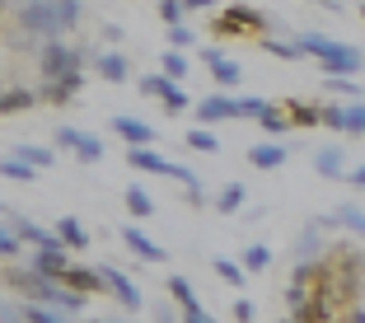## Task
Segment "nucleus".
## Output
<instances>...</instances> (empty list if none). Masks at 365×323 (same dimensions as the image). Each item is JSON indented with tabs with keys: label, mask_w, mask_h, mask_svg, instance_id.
<instances>
[{
	"label": "nucleus",
	"mask_w": 365,
	"mask_h": 323,
	"mask_svg": "<svg viewBox=\"0 0 365 323\" xmlns=\"http://www.w3.org/2000/svg\"><path fill=\"white\" fill-rule=\"evenodd\" d=\"M10 24L14 29L5 38H10V47H24V52H38L47 38L71 33V24H66L56 0H10Z\"/></svg>",
	"instance_id": "1"
},
{
	"label": "nucleus",
	"mask_w": 365,
	"mask_h": 323,
	"mask_svg": "<svg viewBox=\"0 0 365 323\" xmlns=\"http://www.w3.org/2000/svg\"><path fill=\"white\" fill-rule=\"evenodd\" d=\"M295 43H300V52H304V56H314V61H319L323 76H356V71L365 66L361 47L337 43V38H328V33H300Z\"/></svg>",
	"instance_id": "2"
},
{
	"label": "nucleus",
	"mask_w": 365,
	"mask_h": 323,
	"mask_svg": "<svg viewBox=\"0 0 365 323\" xmlns=\"http://www.w3.org/2000/svg\"><path fill=\"white\" fill-rule=\"evenodd\" d=\"M38 76L43 80H76L85 76V52L71 43H61V38H47L43 47H38Z\"/></svg>",
	"instance_id": "3"
},
{
	"label": "nucleus",
	"mask_w": 365,
	"mask_h": 323,
	"mask_svg": "<svg viewBox=\"0 0 365 323\" xmlns=\"http://www.w3.org/2000/svg\"><path fill=\"white\" fill-rule=\"evenodd\" d=\"M211 29L220 38H262V33H272V19L262 10H253V5H225Z\"/></svg>",
	"instance_id": "4"
},
{
	"label": "nucleus",
	"mask_w": 365,
	"mask_h": 323,
	"mask_svg": "<svg viewBox=\"0 0 365 323\" xmlns=\"http://www.w3.org/2000/svg\"><path fill=\"white\" fill-rule=\"evenodd\" d=\"M140 94L155 98V103L169 113V118H182V113H192V98L182 89V80H169V76H140Z\"/></svg>",
	"instance_id": "5"
},
{
	"label": "nucleus",
	"mask_w": 365,
	"mask_h": 323,
	"mask_svg": "<svg viewBox=\"0 0 365 323\" xmlns=\"http://www.w3.org/2000/svg\"><path fill=\"white\" fill-rule=\"evenodd\" d=\"M52 145H56V150H71L80 164H98V160H103V140H98L94 131H80V127H56Z\"/></svg>",
	"instance_id": "6"
},
{
	"label": "nucleus",
	"mask_w": 365,
	"mask_h": 323,
	"mask_svg": "<svg viewBox=\"0 0 365 323\" xmlns=\"http://www.w3.org/2000/svg\"><path fill=\"white\" fill-rule=\"evenodd\" d=\"M29 267L38 272V277H52V281H56V277H61L66 267H71V248H66L61 239L52 235V239H47V244H38V248H33Z\"/></svg>",
	"instance_id": "7"
},
{
	"label": "nucleus",
	"mask_w": 365,
	"mask_h": 323,
	"mask_svg": "<svg viewBox=\"0 0 365 323\" xmlns=\"http://www.w3.org/2000/svg\"><path fill=\"white\" fill-rule=\"evenodd\" d=\"M103 286H108V295H113V300H118L127 314H140V309H145V295H140V286L127 277V272L103 267Z\"/></svg>",
	"instance_id": "8"
},
{
	"label": "nucleus",
	"mask_w": 365,
	"mask_h": 323,
	"mask_svg": "<svg viewBox=\"0 0 365 323\" xmlns=\"http://www.w3.org/2000/svg\"><path fill=\"white\" fill-rule=\"evenodd\" d=\"M202 66L211 71V80L220 89H239V80H244V66L230 61L225 52H215V47H202Z\"/></svg>",
	"instance_id": "9"
},
{
	"label": "nucleus",
	"mask_w": 365,
	"mask_h": 323,
	"mask_svg": "<svg viewBox=\"0 0 365 323\" xmlns=\"http://www.w3.org/2000/svg\"><path fill=\"white\" fill-rule=\"evenodd\" d=\"M61 286H71L76 295H98V291H108L103 286V267H85V262H71V267L61 272Z\"/></svg>",
	"instance_id": "10"
},
{
	"label": "nucleus",
	"mask_w": 365,
	"mask_h": 323,
	"mask_svg": "<svg viewBox=\"0 0 365 323\" xmlns=\"http://www.w3.org/2000/svg\"><path fill=\"white\" fill-rule=\"evenodd\" d=\"M113 136H122L127 150H136V145H155V127H150V122H140V118H127V113L113 118Z\"/></svg>",
	"instance_id": "11"
},
{
	"label": "nucleus",
	"mask_w": 365,
	"mask_h": 323,
	"mask_svg": "<svg viewBox=\"0 0 365 323\" xmlns=\"http://www.w3.org/2000/svg\"><path fill=\"white\" fill-rule=\"evenodd\" d=\"M80 85H85V76H76V80H38V103H52V108L76 103Z\"/></svg>",
	"instance_id": "12"
},
{
	"label": "nucleus",
	"mask_w": 365,
	"mask_h": 323,
	"mask_svg": "<svg viewBox=\"0 0 365 323\" xmlns=\"http://www.w3.org/2000/svg\"><path fill=\"white\" fill-rule=\"evenodd\" d=\"M122 244H127L140 262H164V258H169V248H160V244H155V239L145 235L140 225H122Z\"/></svg>",
	"instance_id": "13"
},
{
	"label": "nucleus",
	"mask_w": 365,
	"mask_h": 323,
	"mask_svg": "<svg viewBox=\"0 0 365 323\" xmlns=\"http://www.w3.org/2000/svg\"><path fill=\"white\" fill-rule=\"evenodd\" d=\"M319 230H328V225H337V230H346V235H356V239H365V211L361 206H351V202H342L333 215H323V220H314Z\"/></svg>",
	"instance_id": "14"
},
{
	"label": "nucleus",
	"mask_w": 365,
	"mask_h": 323,
	"mask_svg": "<svg viewBox=\"0 0 365 323\" xmlns=\"http://www.w3.org/2000/svg\"><path fill=\"white\" fill-rule=\"evenodd\" d=\"M192 113H197V127H220V122H230V94L192 98Z\"/></svg>",
	"instance_id": "15"
},
{
	"label": "nucleus",
	"mask_w": 365,
	"mask_h": 323,
	"mask_svg": "<svg viewBox=\"0 0 365 323\" xmlns=\"http://www.w3.org/2000/svg\"><path fill=\"white\" fill-rule=\"evenodd\" d=\"M314 173L319 178H346V150L342 145H319L314 150Z\"/></svg>",
	"instance_id": "16"
},
{
	"label": "nucleus",
	"mask_w": 365,
	"mask_h": 323,
	"mask_svg": "<svg viewBox=\"0 0 365 323\" xmlns=\"http://www.w3.org/2000/svg\"><path fill=\"white\" fill-rule=\"evenodd\" d=\"M29 108H38V89L0 85V118H10V113H29Z\"/></svg>",
	"instance_id": "17"
},
{
	"label": "nucleus",
	"mask_w": 365,
	"mask_h": 323,
	"mask_svg": "<svg viewBox=\"0 0 365 323\" xmlns=\"http://www.w3.org/2000/svg\"><path fill=\"white\" fill-rule=\"evenodd\" d=\"M94 71L108 80V85H127L131 61H127V52H103V56H94Z\"/></svg>",
	"instance_id": "18"
},
{
	"label": "nucleus",
	"mask_w": 365,
	"mask_h": 323,
	"mask_svg": "<svg viewBox=\"0 0 365 323\" xmlns=\"http://www.w3.org/2000/svg\"><path fill=\"white\" fill-rule=\"evenodd\" d=\"M290 160V150L286 145H281V140H262V145H253V150H248V164H253V169H281V164Z\"/></svg>",
	"instance_id": "19"
},
{
	"label": "nucleus",
	"mask_w": 365,
	"mask_h": 323,
	"mask_svg": "<svg viewBox=\"0 0 365 323\" xmlns=\"http://www.w3.org/2000/svg\"><path fill=\"white\" fill-rule=\"evenodd\" d=\"M281 108H286V118H290V131L319 127V103H309V98H281Z\"/></svg>",
	"instance_id": "20"
},
{
	"label": "nucleus",
	"mask_w": 365,
	"mask_h": 323,
	"mask_svg": "<svg viewBox=\"0 0 365 323\" xmlns=\"http://www.w3.org/2000/svg\"><path fill=\"white\" fill-rule=\"evenodd\" d=\"M323 235H319V225H304L300 230V244H295V262H319L323 258Z\"/></svg>",
	"instance_id": "21"
},
{
	"label": "nucleus",
	"mask_w": 365,
	"mask_h": 323,
	"mask_svg": "<svg viewBox=\"0 0 365 323\" xmlns=\"http://www.w3.org/2000/svg\"><path fill=\"white\" fill-rule=\"evenodd\" d=\"M262 108H267L262 94H239V98H230V122H258Z\"/></svg>",
	"instance_id": "22"
},
{
	"label": "nucleus",
	"mask_w": 365,
	"mask_h": 323,
	"mask_svg": "<svg viewBox=\"0 0 365 323\" xmlns=\"http://www.w3.org/2000/svg\"><path fill=\"white\" fill-rule=\"evenodd\" d=\"M323 89L333 98H346V103H356V98H365V85L356 76H323Z\"/></svg>",
	"instance_id": "23"
},
{
	"label": "nucleus",
	"mask_w": 365,
	"mask_h": 323,
	"mask_svg": "<svg viewBox=\"0 0 365 323\" xmlns=\"http://www.w3.org/2000/svg\"><path fill=\"white\" fill-rule=\"evenodd\" d=\"M164 291H169V304H178L182 314L202 304V300H197V291H192V281H187V277H169V281H164Z\"/></svg>",
	"instance_id": "24"
},
{
	"label": "nucleus",
	"mask_w": 365,
	"mask_h": 323,
	"mask_svg": "<svg viewBox=\"0 0 365 323\" xmlns=\"http://www.w3.org/2000/svg\"><path fill=\"white\" fill-rule=\"evenodd\" d=\"M56 239H61L66 248H89V230L80 225L76 215H61V220H56V230H52Z\"/></svg>",
	"instance_id": "25"
},
{
	"label": "nucleus",
	"mask_w": 365,
	"mask_h": 323,
	"mask_svg": "<svg viewBox=\"0 0 365 323\" xmlns=\"http://www.w3.org/2000/svg\"><path fill=\"white\" fill-rule=\"evenodd\" d=\"M258 127H262V131H272V136H290V118H286V108L267 98V108L258 113Z\"/></svg>",
	"instance_id": "26"
},
{
	"label": "nucleus",
	"mask_w": 365,
	"mask_h": 323,
	"mask_svg": "<svg viewBox=\"0 0 365 323\" xmlns=\"http://www.w3.org/2000/svg\"><path fill=\"white\" fill-rule=\"evenodd\" d=\"M127 215H131V220H150V215H155V197L145 193L140 183L127 188Z\"/></svg>",
	"instance_id": "27"
},
{
	"label": "nucleus",
	"mask_w": 365,
	"mask_h": 323,
	"mask_svg": "<svg viewBox=\"0 0 365 323\" xmlns=\"http://www.w3.org/2000/svg\"><path fill=\"white\" fill-rule=\"evenodd\" d=\"M24 323H71V314H66V309H56V304L24 300Z\"/></svg>",
	"instance_id": "28"
},
{
	"label": "nucleus",
	"mask_w": 365,
	"mask_h": 323,
	"mask_svg": "<svg viewBox=\"0 0 365 323\" xmlns=\"http://www.w3.org/2000/svg\"><path fill=\"white\" fill-rule=\"evenodd\" d=\"M0 178H10V183H38V169L24 164L19 155H5V160H0Z\"/></svg>",
	"instance_id": "29"
},
{
	"label": "nucleus",
	"mask_w": 365,
	"mask_h": 323,
	"mask_svg": "<svg viewBox=\"0 0 365 323\" xmlns=\"http://www.w3.org/2000/svg\"><path fill=\"white\" fill-rule=\"evenodd\" d=\"M244 202H248L244 183H225L220 193H215V211H225V215H239V211H244Z\"/></svg>",
	"instance_id": "30"
},
{
	"label": "nucleus",
	"mask_w": 365,
	"mask_h": 323,
	"mask_svg": "<svg viewBox=\"0 0 365 323\" xmlns=\"http://www.w3.org/2000/svg\"><path fill=\"white\" fill-rule=\"evenodd\" d=\"M14 155H19L24 164H33L38 173H43V169H52V164H56V150H52V145H14Z\"/></svg>",
	"instance_id": "31"
},
{
	"label": "nucleus",
	"mask_w": 365,
	"mask_h": 323,
	"mask_svg": "<svg viewBox=\"0 0 365 323\" xmlns=\"http://www.w3.org/2000/svg\"><path fill=\"white\" fill-rule=\"evenodd\" d=\"M10 225H14V235L24 239V248H38V244H47V239H52V230L33 225V220H24V215H10Z\"/></svg>",
	"instance_id": "32"
},
{
	"label": "nucleus",
	"mask_w": 365,
	"mask_h": 323,
	"mask_svg": "<svg viewBox=\"0 0 365 323\" xmlns=\"http://www.w3.org/2000/svg\"><path fill=\"white\" fill-rule=\"evenodd\" d=\"M160 76H169V80H187V71H192V61H187V52H178V47H169V52L160 56Z\"/></svg>",
	"instance_id": "33"
},
{
	"label": "nucleus",
	"mask_w": 365,
	"mask_h": 323,
	"mask_svg": "<svg viewBox=\"0 0 365 323\" xmlns=\"http://www.w3.org/2000/svg\"><path fill=\"white\" fill-rule=\"evenodd\" d=\"M182 140H187V150H197V155H215L220 150V136H215L211 127H192Z\"/></svg>",
	"instance_id": "34"
},
{
	"label": "nucleus",
	"mask_w": 365,
	"mask_h": 323,
	"mask_svg": "<svg viewBox=\"0 0 365 323\" xmlns=\"http://www.w3.org/2000/svg\"><path fill=\"white\" fill-rule=\"evenodd\" d=\"M14 258H24V239L14 235L10 220H0V262H14Z\"/></svg>",
	"instance_id": "35"
},
{
	"label": "nucleus",
	"mask_w": 365,
	"mask_h": 323,
	"mask_svg": "<svg viewBox=\"0 0 365 323\" xmlns=\"http://www.w3.org/2000/svg\"><path fill=\"white\" fill-rule=\"evenodd\" d=\"M342 131H346V136H361V140H365V98H356V103L342 108Z\"/></svg>",
	"instance_id": "36"
},
{
	"label": "nucleus",
	"mask_w": 365,
	"mask_h": 323,
	"mask_svg": "<svg viewBox=\"0 0 365 323\" xmlns=\"http://www.w3.org/2000/svg\"><path fill=\"white\" fill-rule=\"evenodd\" d=\"M258 43H262V52H272L277 61H300V56H304L300 43H281V38H272V33H262Z\"/></svg>",
	"instance_id": "37"
},
{
	"label": "nucleus",
	"mask_w": 365,
	"mask_h": 323,
	"mask_svg": "<svg viewBox=\"0 0 365 323\" xmlns=\"http://www.w3.org/2000/svg\"><path fill=\"white\" fill-rule=\"evenodd\" d=\"M272 267V244H248L244 248V272H267Z\"/></svg>",
	"instance_id": "38"
},
{
	"label": "nucleus",
	"mask_w": 365,
	"mask_h": 323,
	"mask_svg": "<svg viewBox=\"0 0 365 323\" xmlns=\"http://www.w3.org/2000/svg\"><path fill=\"white\" fill-rule=\"evenodd\" d=\"M215 277L230 281V286H244L248 272H244V262H235V258H215Z\"/></svg>",
	"instance_id": "39"
},
{
	"label": "nucleus",
	"mask_w": 365,
	"mask_h": 323,
	"mask_svg": "<svg viewBox=\"0 0 365 323\" xmlns=\"http://www.w3.org/2000/svg\"><path fill=\"white\" fill-rule=\"evenodd\" d=\"M192 43H197V29H192V24H169V47L187 52Z\"/></svg>",
	"instance_id": "40"
},
{
	"label": "nucleus",
	"mask_w": 365,
	"mask_h": 323,
	"mask_svg": "<svg viewBox=\"0 0 365 323\" xmlns=\"http://www.w3.org/2000/svg\"><path fill=\"white\" fill-rule=\"evenodd\" d=\"M342 108H346V103H319V127L342 131Z\"/></svg>",
	"instance_id": "41"
},
{
	"label": "nucleus",
	"mask_w": 365,
	"mask_h": 323,
	"mask_svg": "<svg viewBox=\"0 0 365 323\" xmlns=\"http://www.w3.org/2000/svg\"><path fill=\"white\" fill-rule=\"evenodd\" d=\"M160 19H164V24H182V19H187L182 0H160Z\"/></svg>",
	"instance_id": "42"
},
{
	"label": "nucleus",
	"mask_w": 365,
	"mask_h": 323,
	"mask_svg": "<svg viewBox=\"0 0 365 323\" xmlns=\"http://www.w3.org/2000/svg\"><path fill=\"white\" fill-rule=\"evenodd\" d=\"M304 300H309V286H295V281H290V286H286V304H290V314H300V309H304Z\"/></svg>",
	"instance_id": "43"
},
{
	"label": "nucleus",
	"mask_w": 365,
	"mask_h": 323,
	"mask_svg": "<svg viewBox=\"0 0 365 323\" xmlns=\"http://www.w3.org/2000/svg\"><path fill=\"white\" fill-rule=\"evenodd\" d=\"M0 323H24V300H0Z\"/></svg>",
	"instance_id": "44"
},
{
	"label": "nucleus",
	"mask_w": 365,
	"mask_h": 323,
	"mask_svg": "<svg viewBox=\"0 0 365 323\" xmlns=\"http://www.w3.org/2000/svg\"><path fill=\"white\" fill-rule=\"evenodd\" d=\"M155 323H182L178 304H155Z\"/></svg>",
	"instance_id": "45"
},
{
	"label": "nucleus",
	"mask_w": 365,
	"mask_h": 323,
	"mask_svg": "<svg viewBox=\"0 0 365 323\" xmlns=\"http://www.w3.org/2000/svg\"><path fill=\"white\" fill-rule=\"evenodd\" d=\"M253 300H235V323H253Z\"/></svg>",
	"instance_id": "46"
},
{
	"label": "nucleus",
	"mask_w": 365,
	"mask_h": 323,
	"mask_svg": "<svg viewBox=\"0 0 365 323\" xmlns=\"http://www.w3.org/2000/svg\"><path fill=\"white\" fill-rule=\"evenodd\" d=\"M182 323H215V319L202 309V304H197V309H187V314H182Z\"/></svg>",
	"instance_id": "47"
},
{
	"label": "nucleus",
	"mask_w": 365,
	"mask_h": 323,
	"mask_svg": "<svg viewBox=\"0 0 365 323\" xmlns=\"http://www.w3.org/2000/svg\"><path fill=\"white\" fill-rule=\"evenodd\" d=\"M220 0H182V10H215Z\"/></svg>",
	"instance_id": "48"
},
{
	"label": "nucleus",
	"mask_w": 365,
	"mask_h": 323,
	"mask_svg": "<svg viewBox=\"0 0 365 323\" xmlns=\"http://www.w3.org/2000/svg\"><path fill=\"white\" fill-rule=\"evenodd\" d=\"M342 319H346V323H365V309H361V304H346Z\"/></svg>",
	"instance_id": "49"
},
{
	"label": "nucleus",
	"mask_w": 365,
	"mask_h": 323,
	"mask_svg": "<svg viewBox=\"0 0 365 323\" xmlns=\"http://www.w3.org/2000/svg\"><path fill=\"white\" fill-rule=\"evenodd\" d=\"M346 178H351V188H365V164H356V169H346Z\"/></svg>",
	"instance_id": "50"
},
{
	"label": "nucleus",
	"mask_w": 365,
	"mask_h": 323,
	"mask_svg": "<svg viewBox=\"0 0 365 323\" xmlns=\"http://www.w3.org/2000/svg\"><path fill=\"white\" fill-rule=\"evenodd\" d=\"M309 5H328V10H337V0H309Z\"/></svg>",
	"instance_id": "51"
},
{
	"label": "nucleus",
	"mask_w": 365,
	"mask_h": 323,
	"mask_svg": "<svg viewBox=\"0 0 365 323\" xmlns=\"http://www.w3.org/2000/svg\"><path fill=\"white\" fill-rule=\"evenodd\" d=\"M89 323H122V319H89Z\"/></svg>",
	"instance_id": "52"
},
{
	"label": "nucleus",
	"mask_w": 365,
	"mask_h": 323,
	"mask_svg": "<svg viewBox=\"0 0 365 323\" xmlns=\"http://www.w3.org/2000/svg\"><path fill=\"white\" fill-rule=\"evenodd\" d=\"M5 10H10V0H0V14H5Z\"/></svg>",
	"instance_id": "53"
},
{
	"label": "nucleus",
	"mask_w": 365,
	"mask_h": 323,
	"mask_svg": "<svg viewBox=\"0 0 365 323\" xmlns=\"http://www.w3.org/2000/svg\"><path fill=\"white\" fill-rule=\"evenodd\" d=\"M281 323H300V319H295V314H290V319H281Z\"/></svg>",
	"instance_id": "54"
},
{
	"label": "nucleus",
	"mask_w": 365,
	"mask_h": 323,
	"mask_svg": "<svg viewBox=\"0 0 365 323\" xmlns=\"http://www.w3.org/2000/svg\"><path fill=\"white\" fill-rule=\"evenodd\" d=\"M328 323H346V319H328Z\"/></svg>",
	"instance_id": "55"
},
{
	"label": "nucleus",
	"mask_w": 365,
	"mask_h": 323,
	"mask_svg": "<svg viewBox=\"0 0 365 323\" xmlns=\"http://www.w3.org/2000/svg\"><path fill=\"white\" fill-rule=\"evenodd\" d=\"M361 14H365V5H361Z\"/></svg>",
	"instance_id": "56"
},
{
	"label": "nucleus",
	"mask_w": 365,
	"mask_h": 323,
	"mask_svg": "<svg viewBox=\"0 0 365 323\" xmlns=\"http://www.w3.org/2000/svg\"><path fill=\"white\" fill-rule=\"evenodd\" d=\"M0 211H5V206H0Z\"/></svg>",
	"instance_id": "57"
}]
</instances>
